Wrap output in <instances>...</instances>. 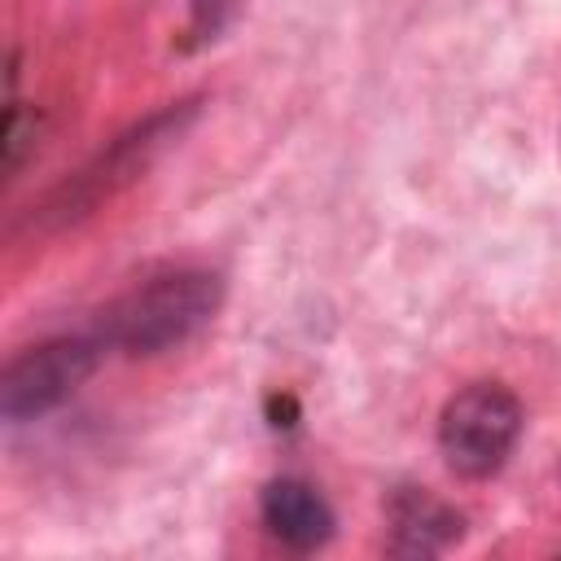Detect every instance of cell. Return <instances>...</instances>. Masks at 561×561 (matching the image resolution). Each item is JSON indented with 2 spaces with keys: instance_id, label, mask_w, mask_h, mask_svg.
<instances>
[{
  "instance_id": "6da1fadb",
  "label": "cell",
  "mask_w": 561,
  "mask_h": 561,
  "mask_svg": "<svg viewBox=\"0 0 561 561\" xmlns=\"http://www.w3.org/2000/svg\"><path fill=\"white\" fill-rule=\"evenodd\" d=\"M224 302V280L206 267H171L101 311L96 337L123 355H158L188 342Z\"/></svg>"
},
{
  "instance_id": "7a4b0ae2",
  "label": "cell",
  "mask_w": 561,
  "mask_h": 561,
  "mask_svg": "<svg viewBox=\"0 0 561 561\" xmlns=\"http://www.w3.org/2000/svg\"><path fill=\"white\" fill-rule=\"evenodd\" d=\"M522 438V403L500 381L456 390L438 416V451L456 478L482 482L504 469Z\"/></svg>"
},
{
  "instance_id": "3957f363",
  "label": "cell",
  "mask_w": 561,
  "mask_h": 561,
  "mask_svg": "<svg viewBox=\"0 0 561 561\" xmlns=\"http://www.w3.org/2000/svg\"><path fill=\"white\" fill-rule=\"evenodd\" d=\"M110 346L96 333L75 337H48L39 346H26L18 359H9L0 377V416L22 425L53 408H61L101 364Z\"/></svg>"
},
{
  "instance_id": "277c9868",
  "label": "cell",
  "mask_w": 561,
  "mask_h": 561,
  "mask_svg": "<svg viewBox=\"0 0 561 561\" xmlns=\"http://www.w3.org/2000/svg\"><path fill=\"white\" fill-rule=\"evenodd\" d=\"M197 114V105L193 101H184V105H171V110H162V114H153V118H145L140 127H131L127 136H118L92 167H83L66 188H57L53 193V202H48V210L57 215V219H75V215H83L88 206H96L101 197H110V193H118L123 184H131L158 153H162V145L167 140H175L180 131H184V123Z\"/></svg>"
},
{
  "instance_id": "5b68a950",
  "label": "cell",
  "mask_w": 561,
  "mask_h": 561,
  "mask_svg": "<svg viewBox=\"0 0 561 561\" xmlns=\"http://www.w3.org/2000/svg\"><path fill=\"white\" fill-rule=\"evenodd\" d=\"M465 535V517L430 495L425 486H394L386 500V552L394 557H438L456 548Z\"/></svg>"
},
{
  "instance_id": "8992f818",
  "label": "cell",
  "mask_w": 561,
  "mask_h": 561,
  "mask_svg": "<svg viewBox=\"0 0 561 561\" xmlns=\"http://www.w3.org/2000/svg\"><path fill=\"white\" fill-rule=\"evenodd\" d=\"M259 513L263 526L276 543H285L289 552H316L333 539V508L329 500L302 482V478H272L259 495Z\"/></svg>"
},
{
  "instance_id": "52a82bcc",
  "label": "cell",
  "mask_w": 561,
  "mask_h": 561,
  "mask_svg": "<svg viewBox=\"0 0 561 561\" xmlns=\"http://www.w3.org/2000/svg\"><path fill=\"white\" fill-rule=\"evenodd\" d=\"M35 131H39L35 110H26L18 96H9L4 123H0V162H4V175H18L22 162L35 153Z\"/></svg>"
},
{
  "instance_id": "ba28073f",
  "label": "cell",
  "mask_w": 561,
  "mask_h": 561,
  "mask_svg": "<svg viewBox=\"0 0 561 561\" xmlns=\"http://www.w3.org/2000/svg\"><path fill=\"white\" fill-rule=\"evenodd\" d=\"M232 4L237 0H188V35H193V44L219 39V31L232 18Z\"/></svg>"
},
{
  "instance_id": "9c48e42d",
  "label": "cell",
  "mask_w": 561,
  "mask_h": 561,
  "mask_svg": "<svg viewBox=\"0 0 561 561\" xmlns=\"http://www.w3.org/2000/svg\"><path fill=\"white\" fill-rule=\"evenodd\" d=\"M298 421V403L294 399H272V425L276 430H289Z\"/></svg>"
}]
</instances>
